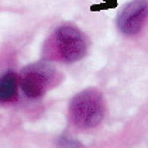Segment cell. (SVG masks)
Returning <instances> with one entry per match:
<instances>
[{
    "label": "cell",
    "instance_id": "cell-1",
    "mask_svg": "<svg viewBox=\"0 0 148 148\" xmlns=\"http://www.w3.org/2000/svg\"><path fill=\"white\" fill-rule=\"evenodd\" d=\"M69 116L73 124L80 128L96 127L104 116V100L96 89H86L78 93L69 103Z\"/></svg>",
    "mask_w": 148,
    "mask_h": 148
},
{
    "label": "cell",
    "instance_id": "cell-2",
    "mask_svg": "<svg viewBox=\"0 0 148 148\" xmlns=\"http://www.w3.org/2000/svg\"><path fill=\"white\" fill-rule=\"evenodd\" d=\"M54 57L64 62H76L86 54V40L75 25H61L55 30L49 41Z\"/></svg>",
    "mask_w": 148,
    "mask_h": 148
},
{
    "label": "cell",
    "instance_id": "cell-3",
    "mask_svg": "<svg viewBox=\"0 0 148 148\" xmlns=\"http://www.w3.org/2000/svg\"><path fill=\"white\" fill-rule=\"evenodd\" d=\"M57 69L47 61L31 64L21 71L20 86L27 97L37 99L45 93L55 80Z\"/></svg>",
    "mask_w": 148,
    "mask_h": 148
},
{
    "label": "cell",
    "instance_id": "cell-4",
    "mask_svg": "<svg viewBox=\"0 0 148 148\" xmlns=\"http://www.w3.org/2000/svg\"><path fill=\"white\" fill-rule=\"evenodd\" d=\"M148 18V0H133L120 12L117 27L124 35H136Z\"/></svg>",
    "mask_w": 148,
    "mask_h": 148
},
{
    "label": "cell",
    "instance_id": "cell-5",
    "mask_svg": "<svg viewBox=\"0 0 148 148\" xmlns=\"http://www.w3.org/2000/svg\"><path fill=\"white\" fill-rule=\"evenodd\" d=\"M20 80L14 72H6L0 78V103L14 102L17 99Z\"/></svg>",
    "mask_w": 148,
    "mask_h": 148
},
{
    "label": "cell",
    "instance_id": "cell-6",
    "mask_svg": "<svg viewBox=\"0 0 148 148\" xmlns=\"http://www.w3.org/2000/svg\"><path fill=\"white\" fill-rule=\"evenodd\" d=\"M58 145H59L61 148H82L79 141H76L75 138L66 137V136L59 137V140H58Z\"/></svg>",
    "mask_w": 148,
    "mask_h": 148
}]
</instances>
